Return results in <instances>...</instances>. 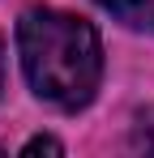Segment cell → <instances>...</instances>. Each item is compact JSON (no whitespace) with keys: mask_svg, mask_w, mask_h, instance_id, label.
<instances>
[{"mask_svg":"<svg viewBox=\"0 0 154 158\" xmlns=\"http://www.w3.org/2000/svg\"><path fill=\"white\" fill-rule=\"evenodd\" d=\"M22 73L39 103L81 111L103 81V43L86 17L64 9H30L17 22Z\"/></svg>","mask_w":154,"mask_h":158,"instance_id":"1","label":"cell"},{"mask_svg":"<svg viewBox=\"0 0 154 158\" xmlns=\"http://www.w3.org/2000/svg\"><path fill=\"white\" fill-rule=\"evenodd\" d=\"M94 4H103L107 13H116V17H128V22H133V17H141V13H146V4H150V0H94Z\"/></svg>","mask_w":154,"mask_h":158,"instance_id":"2","label":"cell"},{"mask_svg":"<svg viewBox=\"0 0 154 158\" xmlns=\"http://www.w3.org/2000/svg\"><path fill=\"white\" fill-rule=\"evenodd\" d=\"M133 145H137V150H150V154H154V107L141 115V120H137V128H133Z\"/></svg>","mask_w":154,"mask_h":158,"instance_id":"3","label":"cell"},{"mask_svg":"<svg viewBox=\"0 0 154 158\" xmlns=\"http://www.w3.org/2000/svg\"><path fill=\"white\" fill-rule=\"evenodd\" d=\"M22 154H64V145H60L56 137H30L22 145Z\"/></svg>","mask_w":154,"mask_h":158,"instance_id":"4","label":"cell"},{"mask_svg":"<svg viewBox=\"0 0 154 158\" xmlns=\"http://www.w3.org/2000/svg\"><path fill=\"white\" fill-rule=\"evenodd\" d=\"M0 90H4V43H0Z\"/></svg>","mask_w":154,"mask_h":158,"instance_id":"5","label":"cell"}]
</instances>
